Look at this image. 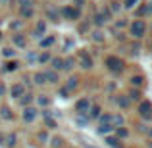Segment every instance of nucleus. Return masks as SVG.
I'll return each mask as SVG.
<instances>
[{
	"label": "nucleus",
	"mask_w": 152,
	"mask_h": 148,
	"mask_svg": "<svg viewBox=\"0 0 152 148\" xmlns=\"http://www.w3.org/2000/svg\"><path fill=\"white\" fill-rule=\"evenodd\" d=\"M112 129H114V127H112V114L100 115V117H98V133H100V135H108Z\"/></svg>",
	"instance_id": "nucleus-1"
},
{
	"label": "nucleus",
	"mask_w": 152,
	"mask_h": 148,
	"mask_svg": "<svg viewBox=\"0 0 152 148\" xmlns=\"http://www.w3.org/2000/svg\"><path fill=\"white\" fill-rule=\"evenodd\" d=\"M131 35H133L135 39H142L146 35V23L142 21V19H135V21L131 23Z\"/></svg>",
	"instance_id": "nucleus-2"
},
{
	"label": "nucleus",
	"mask_w": 152,
	"mask_h": 148,
	"mask_svg": "<svg viewBox=\"0 0 152 148\" xmlns=\"http://www.w3.org/2000/svg\"><path fill=\"white\" fill-rule=\"evenodd\" d=\"M104 63H106V67L112 71V73H119V71L123 69V62L118 58V56H108V58L104 60Z\"/></svg>",
	"instance_id": "nucleus-3"
},
{
	"label": "nucleus",
	"mask_w": 152,
	"mask_h": 148,
	"mask_svg": "<svg viewBox=\"0 0 152 148\" xmlns=\"http://www.w3.org/2000/svg\"><path fill=\"white\" fill-rule=\"evenodd\" d=\"M62 15L66 19L77 21V19H81V8H77V6H64L62 8Z\"/></svg>",
	"instance_id": "nucleus-4"
},
{
	"label": "nucleus",
	"mask_w": 152,
	"mask_h": 148,
	"mask_svg": "<svg viewBox=\"0 0 152 148\" xmlns=\"http://www.w3.org/2000/svg\"><path fill=\"white\" fill-rule=\"evenodd\" d=\"M137 112H139V115H141L142 119H150L152 117V104L148 102V100H141Z\"/></svg>",
	"instance_id": "nucleus-5"
},
{
	"label": "nucleus",
	"mask_w": 152,
	"mask_h": 148,
	"mask_svg": "<svg viewBox=\"0 0 152 148\" xmlns=\"http://www.w3.org/2000/svg\"><path fill=\"white\" fill-rule=\"evenodd\" d=\"M89 108H91V102H89V98H79L77 102H75V112H77L79 115L87 114V112H89Z\"/></svg>",
	"instance_id": "nucleus-6"
},
{
	"label": "nucleus",
	"mask_w": 152,
	"mask_h": 148,
	"mask_svg": "<svg viewBox=\"0 0 152 148\" xmlns=\"http://www.w3.org/2000/svg\"><path fill=\"white\" fill-rule=\"evenodd\" d=\"M35 119H37V110H35L33 106H25L23 108V121L33 123Z\"/></svg>",
	"instance_id": "nucleus-7"
},
{
	"label": "nucleus",
	"mask_w": 152,
	"mask_h": 148,
	"mask_svg": "<svg viewBox=\"0 0 152 148\" xmlns=\"http://www.w3.org/2000/svg\"><path fill=\"white\" fill-rule=\"evenodd\" d=\"M23 94H25V87H23L21 83H15V85L10 87V96H12V98H18V100H19Z\"/></svg>",
	"instance_id": "nucleus-8"
},
{
	"label": "nucleus",
	"mask_w": 152,
	"mask_h": 148,
	"mask_svg": "<svg viewBox=\"0 0 152 148\" xmlns=\"http://www.w3.org/2000/svg\"><path fill=\"white\" fill-rule=\"evenodd\" d=\"M45 73V79H46V83H58L60 81V75H58V71H54V69H50V71H42Z\"/></svg>",
	"instance_id": "nucleus-9"
},
{
	"label": "nucleus",
	"mask_w": 152,
	"mask_h": 148,
	"mask_svg": "<svg viewBox=\"0 0 152 148\" xmlns=\"http://www.w3.org/2000/svg\"><path fill=\"white\" fill-rule=\"evenodd\" d=\"M79 66H81L83 69H91V67H93V58H91V56H87V54H81Z\"/></svg>",
	"instance_id": "nucleus-10"
},
{
	"label": "nucleus",
	"mask_w": 152,
	"mask_h": 148,
	"mask_svg": "<svg viewBox=\"0 0 152 148\" xmlns=\"http://www.w3.org/2000/svg\"><path fill=\"white\" fill-rule=\"evenodd\" d=\"M19 15H21L23 19H31L35 15V10L33 6H25V8H19Z\"/></svg>",
	"instance_id": "nucleus-11"
},
{
	"label": "nucleus",
	"mask_w": 152,
	"mask_h": 148,
	"mask_svg": "<svg viewBox=\"0 0 152 148\" xmlns=\"http://www.w3.org/2000/svg\"><path fill=\"white\" fill-rule=\"evenodd\" d=\"M87 117L89 119H96V117H100V106H91L89 108V112H87Z\"/></svg>",
	"instance_id": "nucleus-12"
},
{
	"label": "nucleus",
	"mask_w": 152,
	"mask_h": 148,
	"mask_svg": "<svg viewBox=\"0 0 152 148\" xmlns=\"http://www.w3.org/2000/svg\"><path fill=\"white\" fill-rule=\"evenodd\" d=\"M115 102H118V106H119V108H123V110H125V108H129L131 100L127 98V94H119V96L115 98Z\"/></svg>",
	"instance_id": "nucleus-13"
},
{
	"label": "nucleus",
	"mask_w": 152,
	"mask_h": 148,
	"mask_svg": "<svg viewBox=\"0 0 152 148\" xmlns=\"http://www.w3.org/2000/svg\"><path fill=\"white\" fill-rule=\"evenodd\" d=\"M0 117L6 119V121H10V119L14 117V114H12V110L8 106H2V108H0Z\"/></svg>",
	"instance_id": "nucleus-14"
},
{
	"label": "nucleus",
	"mask_w": 152,
	"mask_h": 148,
	"mask_svg": "<svg viewBox=\"0 0 152 148\" xmlns=\"http://www.w3.org/2000/svg\"><path fill=\"white\" fill-rule=\"evenodd\" d=\"M45 33H46V23L37 21V25H35V35H37V37H42Z\"/></svg>",
	"instance_id": "nucleus-15"
},
{
	"label": "nucleus",
	"mask_w": 152,
	"mask_h": 148,
	"mask_svg": "<svg viewBox=\"0 0 152 148\" xmlns=\"http://www.w3.org/2000/svg\"><path fill=\"white\" fill-rule=\"evenodd\" d=\"M14 44H15V46H19V48H23V46H27V41H25V37H23L21 33L14 35Z\"/></svg>",
	"instance_id": "nucleus-16"
},
{
	"label": "nucleus",
	"mask_w": 152,
	"mask_h": 148,
	"mask_svg": "<svg viewBox=\"0 0 152 148\" xmlns=\"http://www.w3.org/2000/svg\"><path fill=\"white\" fill-rule=\"evenodd\" d=\"M46 17H48L50 21L58 23V21H60V12H58V10H54V8H50V10L46 12Z\"/></svg>",
	"instance_id": "nucleus-17"
},
{
	"label": "nucleus",
	"mask_w": 152,
	"mask_h": 148,
	"mask_svg": "<svg viewBox=\"0 0 152 148\" xmlns=\"http://www.w3.org/2000/svg\"><path fill=\"white\" fill-rule=\"evenodd\" d=\"M50 63H52V69H54V71L64 69V58H52Z\"/></svg>",
	"instance_id": "nucleus-18"
},
{
	"label": "nucleus",
	"mask_w": 152,
	"mask_h": 148,
	"mask_svg": "<svg viewBox=\"0 0 152 148\" xmlns=\"http://www.w3.org/2000/svg\"><path fill=\"white\" fill-rule=\"evenodd\" d=\"M19 102H21V106H23V108H25V106H29V104L33 102V94H31V93H25L21 98H19Z\"/></svg>",
	"instance_id": "nucleus-19"
},
{
	"label": "nucleus",
	"mask_w": 152,
	"mask_h": 148,
	"mask_svg": "<svg viewBox=\"0 0 152 148\" xmlns=\"http://www.w3.org/2000/svg\"><path fill=\"white\" fill-rule=\"evenodd\" d=\"M112 127H114V129L123 127V117L121 115H112Z\"/></svg>",
	"instance_id": "nucleus-20"
},
{
	"label": "nucleus",
	"mask_w": 152,
	"mask_h": 148,
	"mask_svg": "<svg viewBox=\"0 0 152 148\" xmlns=\"http://www.w3.org/2000/svg\"><path fill=\"white\" fill-rule=\"evenodd\" d=\"M127 137H129V131L125 127H118L115 129V139H127Z\"/></svg>",
	"instance_id": "nucleus-21"
},
{
	"label": "nucleus",
	"mask_w": 152,
	"mask_h": 148,
	"mask_svg": "<svg viewBox=\"0 0 152 148\" xmlns=\"http://www.w3.org/2000/svg\"><path fill=\"white\" fill-rule=\"evenodd\" d=\"M142 83H145V77H142V75H133V77H131V85L133 87H142Z\"/></svg>",
	"instance_id": "nucleus-22"
},
{
	"label": "nucleus",
	"mask_w": 152,
	"mask_h": 148,
	"mask_svg": "<svg viewBox=\"0 0 152 148\" xmlns=\"http://www.w3.org/2000/svg\"><path fill=\"white\" fill-rule=\"evenodd\" d=\"M54 41H56V39L52 37V35H50V37H46V39H42V41H41V48H42V50H45V48H48V46L54 44Z\"/></svg>",
	"instance_id": "nucleus-23"
},
{
	"label": "nucleus",
	"mask_w": 152,
	"mask_h": 148,
	"mask_svg": "<svg viewBox=\"0 0 152 148\" xmlns=\"http://www.w3.org/2000/svg\"><path fill=\"white\" fill-rule=\"evenodd\" d=\"M106 142H108V146H110V148H121V144H119V139H115V137H108Z\"/></svg>",
	"instance_id": "nucleus-24"
},
{
	"label": "nucleus",
	"mask_w": 152,
	"mask_h": 148,
	"mask_svg": "<svg viewBox=\"0 0 152 148\" xmlns=\"http://www.w3.org/2000/svg\"><path fill=\"white\" fill-rule=\"evenodd\" d=\"M127 98H129V100H137V102H141V90H137V89L129 90V94H127Z\"/></svg>",
	"instance_id": "nucleus-25"
},
{
	"label": "nucleus",
	"mask_w": 152,
	"mask_h": 148,
	"mask_svg": "<svg viewBox=\"0 0 152 148\" xmlns=\"http://www.w3.org/2000/svg\"><path fill=\"white\" fill-rule=\"evenodd\" d=\"M77 85H79V79H77V77H69V79H67V87H66V89H67V90L77 89Z\"/></svg>",
	"instance_id": "nucleus-26"
},
{
	"label": "nucleus",
	"mask_w": 152,
	"mask_h": 148,
	"mask_svg": "<svg viewBox=\"0 0 152 148\" xmlns=\"http://www.w3.org/2000/svg\"><path fill=\"white\" fill-rule=\"evenodd\" d=\"M4 69H6V71H15V69H18V62H15V60L6 62V63H4Z\"/></svg>",
	"instance_id": "nucleus-27"
},
{
	"label": "nucleus",
	"mask_w": 152,
	"mask_h": 148,
	"mask_svg": "<svg viewBox=\"0 0 152 148\" xmlns=\"http://www.w3.org/2000/svg\"><path fill=\"white\" fill-rule=\"evenodd\" d=\"M39 63H46V62H50V60H52V56L48 54V52H42V54H39Z\"/></svg>",
	"instance_id": "nucleus-28"
},
{
	"label": "nucleus",
	"mask_w": 152,
	"mask_h": 148,
	"mask_svg": "<svg viewBox=\"0 0 152 148\" xmlns=\"http://www.w3.org/2000/svg\"><path fill=\"white\" fill-rule=\"evenodd\" d=\"M106 21H108V19L104 17L102 14H96V15H94V25H96V27H100V25H104V23H106Z\"/></svg>",
	"instance_id": "nucleus-29"
},
{
	"label": "nucleus",
	"mask_w": 152,
	"mask_h": 148,
	"mask_svg": "<svg viewBox=\"0 0 152 148\" xmlns=\"http://www.w3.org/2000/svg\"><path fill=\"white\" fill-rule=\"evenodd\" d=\"M33 79H35V83H37V85H42V83H46L45 73H41V71H39V73H35V75H33Z\"/></svg>",
	"instance_id": "nucleus-30"
},
{
	"label": "nucleus",
	"mask_w": 152,
	"mask_h": 148,
	"mask_svg": "<svg viewBox=\"0 0 152 148\" xmlns=\"http://www.w3.org/2000/svg\"><path fill=\"white\" fill-rule=\"evenodd\" d=\"M45 125L48 127V129H56L58 123H56V119H52V117H45Z\"/></svg>",
	"instance_id": "nucleus-31"
},
{
	"label": "nucleus",
	"mask_w": 152,
	"mask_h": 148,
	"mask_svg": "<svg viewBox=\"0 0 152 148\" xmlns=\"http://www.w3.org/2000/svg\"><path fill=\"white\" fill-rule=\"evenodd\" d=\"M2 54H4V58H14V56H15V50L8 46V48H4V50H2Z\"/></svg>",
	"instance_id": "nucleus-32"
},
{
	"label": "nucleus",
	"mask_w": 152,
	"mask_h": 148,
	"mask_svg": "<svg viewBox=\"0 0 152 148\" xmlns=\"http://www.w3.org/2000/svg\"><path fill=\"white\" fill-rule=\"evenodd\" d=\"M93 41H96V42H102L104 41V35H102V31H94V33H93Z\"/></svg>",
	"instance_id": "nucleus-33"
},
{
	"label": "nucleus",
	"mask_w": 152,
	"mask_h": 148,
	"mask_svg": "<svg viewBox=\"0 0 152 148\" xmlns=\"http://www.w3.org/2000/svg\"><path fill=\"white\" fill-rule=\"evenodd\" d=\"M37 102H39V106H50V98H46V96H39Z\"/></svg>",
	"instance_id": "nucleus-34"
},
{
	"label": "nucleus",
	"mask_w": 152,
	"mask_h": 148,
	"mask_svg": "<svg viewBox=\"0 0 152 148\" xmlns=\"http://www.w3.org/2000/svg\"><path fill=\"white\" fill-rule=\"evenodd\" d=\"M73 66H75V62L71 58H66V60H64V69H71Z\"/></svg>",
	"instance_id": "nucleus-35"
},
{
	"label": "nucleus",
	"mask_w": 152,
	"mask_h": 148,
	"mask_svg": "<svg viewBox=\"0 0 152 148\" xmlns=\"http://www.w3.org/2000/svg\"><path fill=\"white\" fill-rule=\"evenodd\" d=\"M6 144L8 146H14L15 144V135H8V137H6Z\"/></svg>",
	"instance_id": "nucleus-36"
},
{
	"label": "nucleus",
	"mask_w": 152,
	"mask_h": 148,
	"mask_svg": "<svg viewBox=\"0 0 152 148\" xmlns=\"http://www.w3.org/2000/svg\"><path fill=\"white\" fill-rule=\"evenodd\" d=\"M139 0H123V4H125V8H133L135 4H137Z\"/></svg>",
	"instance_id": "nucleus-37"
},
{
	"label": "nucleus",
	"mask_w": 152,
	"mask_h": 148,
	"mask_svg": "<svg viewBox=\"0 0 152 148\" xmlns=\"http://www.w3.org/2000/svg\"><path fill=\"white\" fill-rule=\"evenodd\" d=\"M52 146H62V139L54 137V139H52Z\"/></svg>",
	"instance_id": "nucleus-38"
},
{
	"label": "nucleus",
	"mask_w": 152,
	"mask_h": 148,
	"mask_svg": "<svg viewBox=\"0 0 152 148\" xmlns=\"http://www.w3.org/2000/svg\"><path fill=\"white\" fill-rule=\"evenodd\" d=\"M19 2V8H25V6H31V0H18Z\"/></svg>",
	"instance_id": "nucleus-39"
},
{
	"label": "nucleus",
	"mask_w": 152,
	"mask_h": 148,
	"mask_svg": "<svg viewBox=\"0 0 152 148\" xmlns=\"http://www.w3.org/2000/svg\"><path fill=\"white\" fill-rule=\"evenodd\" d=\"M39 139H41V141H48V135H46L45 131H41V133H39Z\"/></svg>",
	"instance_id": "nucleus-40"
},
{
	"label": "nucleus",
	"mask_w": 152,
	"mask_h": 148,
	"mask_svg": "<svg viewBox=\"0 0 152 148\" xmlns=\"http://www.w3.org/2000/svg\"><path fill=\"white\" fill-rule=\"evenodd\" d=\"M87 121H89V119H85V117H77V125H81V127L85 125Z\"/></svg>",
	"instance_id": "nucleus-41"
},
{
	"label": "nucleus",
	"mask_w": 152,
	"mask_h": 148,
	"mask_svg": "<svg viewBox=\"0 0 152 148\" xmlns=\"http://www.w3.org/2000/svg\"><path fill=\"white\" fill-rule=\"evenodd\" d=\"M6 94V87H4V83L0 81V96H4Z\"/></svg>",
	"instance_id": "nucleus-42"
},
{
	"label": "nucleus",
	"mask_w": 152,
	"mask_h": 148,
	"mask_svg": "<svg viewBox=\"0 0 152 148\" xmlns=\"http://www.w3.org/2000/svg\"><path fill=\"white\" fill-rule=\"evenodd\" d=\"M73 2H75V6H77V8H83V6H85V0H73Z\"/></svg>",
	"instance_id": "nucleus-43"
},
{
	"label": "nucleus",
	"mask_w": 152,
	"mask_h": 148,
	"mask_svg": "<svg viewBox=\"0 0 152 148\" xmlns=\"http://www.w3.org/2000/svg\"><path fill=\"white\" fill-rule=\"evenodd\" d=\"M150 148H152V142H150Z\"/></svg>",
	"instance_id": "nucleus-44"
}]
</instances>
